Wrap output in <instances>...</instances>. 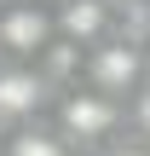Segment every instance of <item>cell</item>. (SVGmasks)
Instances as JSON below:
<instances>
[{"mask_svg":"<svg viewBox=\"0 0 150 156\" xmlns=\"http://www.w3.org/2000/svg\"><path fill=\"white\" fill-rule=\"evenodd\" d=\"M46 122H52L75 151H98V145H110V139L127 127V104L110 98V93H98V87H87V81H75V87H64V93L52 98Z\"/></svg>","mask_w":150,"mask_h":156,"instance_id":"cell-1","label":"cell"},{"mask_svg":"<svg viewBox=\"0 0 150 156\" xmlns=\"http://www.w3.org/2000/svg\"><path fill=\"white\" fill-rule=\"evenodd\" d=\"M81 81L127 104V98L145 87V46H139L133 35H104L98 46H87V58H81Z\"/></svg>","mask_w":150,"mask_h":156,"instance_id":"cell-2","label":"cell"},{"mask_svg":"<svg viewBox=\"0 0 150 156\" xmlns=\"http://www.w3.org/2000/svg\"><path fill=\"white\" fill-rule=\"evenodd\" d=\"M52 98H58V87H52L35 64H12V58H0V133L40 122V116L52 110Z\"/></svg>","mask_w":150,"mask_h":156,"instance_id":"cell-3","label":"cell"},{"mask_svg":"<svg viewBox=\"0 0 150 156\" xmlns=\"http://www.w3.org/2000/svg\"><path fill=\"white\" fill-rule=\"evenodd\" d=\"M52 0H12L0 12V58L12 64H35L52 46Z\"/></svg>","mask_w":150,"mask_h":156,"instance_id":"cell-4","label":"cell"},{"mask_svg":"<svg viewBox=\"0 0 150 156\" xmlns=\"http://www.w3.org/2000/svg\"><path fill=\"white\" fill-rule=\"evenodd\" d=\"M52 29L69 46H98L104 35H116V6L110 0H52Z\"/></svg>","mask_w":150,"mask_h":156,"instance_id":"cell-5","label":"cell"},{"mask_svg":"<svg viewBox=\"0 0 150 156\" xmlns=\"http://www.w3.org/2000/svg\"><path fill=\"white\" fill-rule=\"evenodd\" d=\"M0 156H81L46 116L40 122H29V127H12V133H0Z\"/></svg>","mask_w":150,"mask_h":156,"instance_id":"cell-6","label":"cell"},{"mask_svg":"<svg viewBox=\"0 0 150 156\" xmlns=\"http://www.w3.org/2000/svg\"><path fill=\"white\" fill-rule=\"evenodd\" d=\"M127 127H133V139H145V145H150V81L127 98Z\"/></svg>","mask_w":150,"mask_h":156,"instance_id":"cell-7","label":"cell"},{"mask_svg":"<svg viewBox=\"0 0 150 156\" xmlns=\"http://www.w3.org/2000/svg\"><path fill=\"white\" fill-rule=\"evenodd\" d=\"M92 156H150V145H145V139H133V133H116L110 145H98Z\"/></svg>","mask_w":150,"mask_h":156,"instance_id":"cell-8","label":"cell"},{"mask_svg":"<svg viewBox=\"0 0 150 156\" xmlns=\"http://www.w3.org/2000/svg\"><path fill=\"white\" fill-rule=\"evenodd\" d=\"M139 46H145V81H150V35H145V41H139Z\"/></svg>","mask_w":150,"mask_h":156,"instance_id":"cell-9","label":"cell"},{"mask_svg":"<svg viewBox=\"0 0 150 156\" xmlns=\"http://www.w3.org/2000/svg\"><path fill=\"white\" fill-rule=\"evenodd\" d=\"M110 6H139V0H110Z\"/></svg>","mask_w":150,"mask_h":156,"instance_id":"cell-10","label":"cell"},{"mask_svg":"<svg viewBox=\"0 0 150 156\" xmlns=\"http://www.w3.org/2000/svg\"><path fill=\"white\" fill-rule=\"evenodd\" d=\"M6 6H12V0H0V12H6Z\"/></svg>","mask_w":150,"mask_h":156,"instance_id":"cell-11","label":"cell"},{"mask_svg":"<svg viewBox=\"0 0 150 156\" xmlns=\"http://www.w3.org/2000/svg\"><path fill=\"white\" fill-rule=\"evenodd\" d=\"M145 12H150V0H145Z\"/></svg>","mask_w":150,"mask_h":156,"instance_id":"cell-12","label":"cell"}]
</instances>
